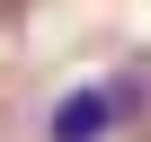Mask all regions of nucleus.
Listing matches in <instances>:
<instances>
[{
    "instance_id": "obj_1",
    "label": "nucleus",
    "mask_w": 151,
    "mask_h": 142,
    "mask_svg": "<svg viewBox=\"0 0 151 142\" xmlns=\"http://www.w3.org/2000/svg\"><path fill=\"white\" fill-rule=\"evenodd\" d=\"M116 124H124V89L116 80H71L53 98V115H45V142H107Z\"/></svg>"
}]
</instances>
